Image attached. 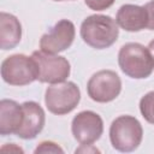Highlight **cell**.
<instances>
[{"instance_id": "6da1fadb", "label": "cell", "mask_w": 154, "mask_h": 154, "mask_svg": "<svg viewBox=\"0 0 154 154\" xmlns=\"http://www.w3.org/2000/svg\"><path fill=\"white\" fill-rule=\"evenodd\" d=\"M82 40L95 49L111 47L118 38L119 29L116 19L106 14H91L87 17L79 29Z\"/></svg>"}, {"instance_id": "7a4b0ae2", "label": "cell", "mask_w": 154, "mask_h": 154, "mask_svg": "<svg viewBox=\"0 0 154 154\" xmlns=\"http://www.w3.org/2000/svg\"><path fill=\"white\" fill-rule=\"evenodd\" d=\"M118 64L123 73L135 79L147 78L154 70V59L150 51L137 42L122 46L118 53Z\"/></svg>"}, {"instance_id": "3957f363", "label": "cell", "mask_w": 154, "mask_h": 154, "mask_svg": "<svg viewBox=\"0 0 154 154\" xmlns=\"http://www.w3.org/2000/svg\"><path fill=\"white\" fill-rule=\"evenodd\" d=\"M143 129L137 118L132 116H120L109 126V140L114 149L130 153L138 148L142 142Z\"/></svg>"}, {"instance_id": "277c9868", "label": "cell", "mask_w": 154, "mask_h": 154, "mask_svg": "<svg viewBox=\"0 0 154 154\" xmlns=\"http://www.w3.org/2000/svg\"><path fill=\"white\" fill-rule=\"evenodd\" d=\"M1 77L10 85H26L38 77L36 61L32 57L13 54L1 63Z\"/></svg>"}, {"instance_id": "5b68a950", "label": "cell", "mask_w": 154, "mask_h": 154, "mask_svg": "<svg viewBox=\"0 0 154 154\" xmlns=\"http://www.w3.org/2000/svg\"><path fill=\"white\" fill-rule=\"evenodd\" d=\"M81 100V90L73 82L52 84L46 89L45 103L48 111L57 116L73 111Z\"/></svg>"}, {"instance_id": "8992f818", "label": "cell", "mask_w": 154, "mask_h": 154, "mask_svg": "<svg viewBox=\"0 0 154 154\" xmlns=\"http://www.w3.org/2000/svg\"><path fill=\"white\" fill-rule=\"evenodd\" d=\"M31 57L36 61L38 70L37 79L40 82L57 84L65 82V79L70 76L71 66L66 58L46 53L43 51H35Z\"/></svg>"}, {"instance_id": "52a82bcc", "label": "cell", "mask_w": 154, "mask_h": 154, "mask_svg": "<svg viewBox=\"0 0 154 154\" xmlns=\"http://www.w3.org/2000/svg\"><path fill=\"white\" fill-rule=\"evenodd\" d=\"M122 91V79L112 70H101L94 73L87 84L89 97L100 103L113 101Z\"/></svg>"}, {"instance_id": "ba28073f", "label": "cell", "mask_w": 154, "mask_h": 154, "mask_svg": "<svg viewBox=\"0 0 154 154\" xmlns=\"http://www.w3.org/2000/svg\"><path fill=\"white\" fill-rule=\"evenodd\" d=\"M76 35L75 25L71 20L61 19L57 22L48 32L43 34L40 38L41 51L51 54L64 52L71 47Z\"/></svg>"}, {"instance_id": "9c48e42d", "label": "cell", "mask_w": 154, "mask_h": 154, "mask_svg": "<svg viewBox=\"0 0 154 154\" xmlns=\"http://www.w3.org/2000/svg\"><path fill=\"white\" fill-rule=\"evenodd\" d=\"M71 131L78 143L93 144L103 132L102 118L93 111H82L73 117Z\"/></svg>"}, {"instance_id": "30bf717a", "label": "cell", "mask_w": 154, "mask_h": 154, "mask_svg": "<svg viewBox=\"0 0 154 154\" xmlns=\"http://www.w3.org/2000/svg\"><path fill=\"white\" fill-rule=\"evenodd\" d=\"M22 107L24 112L23 124L16 135L23 140H32L42 131L46 114L43 108L35 101H25L22 103Z\"/></svg>"}, {"instance_id": "8fae6325", "label": "cell", "mask_w": 154, "mask_h": 154, "mask_svg": "<svg viewBox=\"0 0 154 154\" xmlns=\"http://www.w3.org/2000/svg\"><path fill=\"white\" fill-rule=\"evenodd\" d=\"M116 22L118 26H120L126 31L130 32L141 31L144 28H147V23H148L147 11L143 6L125 4L120 6V8L118 10L116 16Z\"/></svg>"}, {"instance_id": "7c38bea8", "label": "cell", "mask_w": 154, "mask_h": 154, "mask_svg": "<svg viewBox=\"0 0 154 154\" xmlns=\"http://www.w3.org/2000/svg\"><path fill=\"white\" fill-rule=\"evenodd\" d=\"M23 107L14 100L2 99L0 101V135L17 134L23 124Z\"/></svg>"}, {"instance_id": "4fadbf2b", "label": "cell", "mask_w": 154, "mask_h": 154, "mask_svg": "<svg viewBox=\"0 0 154 154\" xmlns=\"http://www.w3.org/2000/svg\"><path fill=\"white\" fill-rule=\"evenodd\" d=\"M22 38V25L18 18L11 13H0V48L12 49Z\"/></svg>"}, {"instance_id": "5bb4252c", "label": "cell", "mask_w": 154, "mask_h": 154, "mask_svg": "<svg viewBox=\"0 0 154 154\" xmlns=\"http://www.w3.org/2000/svg\"><path fill=\"white\" fill-rule=\"evenodd\" d=\"M140 111L142 117L150 124H154V90L144 94L140 100Z\"/></svg>"}, {"instance_id": "9a60e30c", "label": "cell", "mask_w": 154, "mask_h": 154, "mask_svg": "<svg viewBox=\"0 0 154 154\" xmlns=\"http://www.w3.org/2000/svg\"><path fill=\"white\" fill-rule=\"evenodd\" d=\"M35 154H38V153H64V149L57 144L55 142H52V141H42L41 143H38V146L35 148L34 150Z\"/></svg>"}, {"instance_id": "2e32d148", "label": "cell", "mask_w": 154, "mask_h": 154, "mask_svg": "<svg viewBox=\"0 0 154 154\" xmlns=\"http://www.w3.org/2000/svg\"><path fill=\"white\" fill-rule=\"evenodd\" d=\"M116 0H84L85 5L94 11H103L109 8Z\"/></svg>"}, {"instance_id": "e0dca14e", "label": "cell", "mask_w": 154, "mask_h": 154, "mask_svg": "<svg viewBox=\"0 0 154 154\" xmlns=\"http://www.w3.org/2000/svg\"><path fill=\"white\" fill-rule=\"evenodd\" d=\"M147 11V17H148V23H147V29L154 30V0L147 2L143 6Z\"/></svg>"}, {"instance_id": "ac0fdd59", "label": "cell", "mask_w": 154, "mask_h": 154, "mask_svg": "<svg viewBox=\"0 0 154 154\" xmlns=\"http://www.w3.org/2000/svg\"><path fill=\"white\" fill-rule=\"evenodd\" d=\"M81 146H82L81 148L76 149V153H81V152H83V153H85V152H93V153H99V152H100V150H99V149H96L95 147H94V148H91V149H88V148H87V147H88L87 144H81Z\"/></svg>"}, {"instance_id": "d6986e66", "label": "cell", "mask_w": 154, "mask_h": 154, "mask_svg": "<svg viewBox=\"0 0 154 154\" xmlns=\"http://www.w3.org/2000/svg\"><path fill=\"white\" fill-rule=\"evenodd\" d=\"M5 148H8L10 149V152L11 150H16V152H19V153H23V149L22 148H19V147H17V146H14V143H10V146H4L1 149H5Z\"/></svg>"}, {"instance_id": "ffe728a7", "label": "cell", "mask_w": 154, "mask_h": 154, "mask_svg": "<svg viewBox=\"0 0 154 154\" xmlns=\"http://www.w3.org/2000/svg\"><path fill=\"white\" fill-rule=\"evenodd\" d=\"M148 49L150 51L152 57H153V59H154V40H152V41L149 42V45H148Z\"/></svg>"}, {"instance_id": "44dd1931", "label": "cell", "mask_w": 154, "mask_h": 154, "mask_svg": "<svg viewBox=\"0 0 154 154\" xmlns=\"http://www.w3.org/2000/svg\"><path fill=\"white\" fill-rule=\"evenodd\" d=\"M54 1H64V0H54Z\"/></svg>"}]
</instances>
